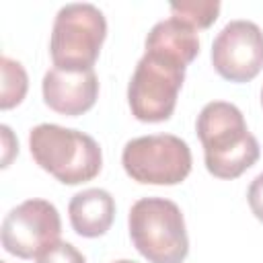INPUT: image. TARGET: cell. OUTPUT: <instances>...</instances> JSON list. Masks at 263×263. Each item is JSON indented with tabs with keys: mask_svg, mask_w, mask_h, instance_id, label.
Returning <instances> with one entry per match:
<instances>
[{
	"mask_svg": "<svg viewBox=\"0 0 263 263\" xmlns=\"http://www.w3.org/2000/svg\"><path fill=\"white\" fill-rule=\"evenodd\" d=\"M261 105H263V90H261Z\"/></svg>",
	"mask_w": 263,
	"mask_h": 263,
	"instance_id": "ac0fdd59",
	"label": "cell"
},
{
	"mask_svg": "<svg viewBox=\"0 0 263 263\" xmlns=\"http://www.w3.org/2000/svg\"><path fill=\"white\" fill-rule=\"evenodd\" d=\"M37 263H86V259L74 245L58 240L37 257Z\"/></svg>",
	"mask_w": 263,
	"mask_h": 263,
	"instance_id": "5bb4252c",
	"label": "cell"
},
{
	"mask_svg": "<svg viewBox=\"0 0 263 263\" xmlns=\"http://www.w3.org/2000/svg\"><path fill=\"white\" fill-rule=\"evenodd\" d=\"M107 37L105 14L95 4H66L58 10L49 53L53 68L68 72L92 70Z\"/></svg>",
	"mask_w": 263,
	"mask_h": 263,
	"instance_id": "5b68a950",
	"label": "cell"
},
{
	"mask_svg": "<svg viewBox=\"0 0 263 263\" xmlns=\"http://www.w3.org/2000/svg\"><path fill=\"white\" fill-rule=\"evenodd\" d=\"M121 164L136 183L179 185L191 173V150L173 134L140 136L123 146Z\"/></svg>",
	"mask_w": 263,
	"mask_h": 263,
	"instance_id": "8992f818",
	"label": "cell"
},
{
	"mask_svg": "<svg viewBox=\"0 0 263 263\" xmlns=\"http://www.w3.org/2000/svg\"><path fill=\"white\" fill-rule=\"evenodd\" d=\"M212 66L228 82H251L263 70V31L253 21H230L212 43Z\"/></svg>",
	"mask_w": 263,
	"mask_h": 263,
	"instance_id": "ba28073f",
	"label": "cell"
},
{
	"mask_svg": "<svg viewBox=\"0 0 263 263\" xmlns=\"http://www.w3.org/2000/svg\"><path fill=\"white\" fill-rule=\"evenodd\" d=\"M185 70L187 66L181 60L156 49H144L127 86L132 115L144 123L171 119L185 80Z\"/></svg>",
	"mask_w": 263,
	"mask_h": 263,
	"instance_id": "277c9868",
	"label": "cell"
},
{
	"mask_svg": "<svg viewBox=\"0 0 263 263\" xmlns=\"http://www.w3.org/2000/svg\"><path fill=\"white\" fill-rule=\"evenodd\" d=\"M68 216L78 236L84 238L103 236L115 220V199L105 189L99 187L84 189L70 199Z\"/></svg>",
	"mask_w": 263,
	"mask_h": 263,
	"instance_id": "30bf717a",
	"label": "cell"
},
{
	"mask_svg": "<svg viewBox=\"0 0 263 263\" xmlns=\"http://www.w3.org/2000/svg\"><path fill=\"white\" fill-rule=\"evenodd\" d=\"M113 263H136V261H129V259H119V261H113Z\"/></svg>",
	"mask_w": 263,
	"mask_h": 263,
	"instance_id": "e0dca14e",
	"label": "cell"
},
{
	"mask_svg": "<svg viewBox=\"0 0 263 263\" xmlns=\"http://www.w3.org/2000/svg\"><path fill=\"white\" fill-rule=\"evenodd\" d=\"M33 160L64 185L92 181L103 168V152L97 140L84 132L55 123H39L29 132Z\"/></svg>",
	"mask_w": 263,
	"mask_h": 263,
	"instance_id": "7a4b0ae2",
	"label": "cell"
},
{
	"mask_svg": "<svg viewBox=\"0 0 263 263\" xmlns=\"http://www.w3.org/2000/svg\"><path fill=\"white\" fill-rule=\"evenodd\" d=\"M41 90L43 101L51 111L66 117H78L95 107L99 97V78L95 70L68 72L51 68L43 76Z\"/></svg>",
	"mask_w": 263,
	"mask_h": 263,
	"instance_id": "9c48e42d",
	"label": "cell"
},
{
	"mask_svg": "<svg viewBox=\"0 0 263 263\" xmlns=\"http://www.w3.org/2000/svg\"><path fill=\"white\" fill-rule=\"evenodd\" d=\"M129 238L150 263H183L189 236L181 208L166 197H142L127 216Z\"/></svg>",
	"mask_w": 263,
	"mask_h": 263,
	"instance_id": "3957f363",
	"label": "cell"
},
{
	"mask_svg": "<svg viewBox=\"0 0 263 263\" xmlns=\"http://www.w3.org/2000/svg\"><path fill=\"white\" fill-rule=\"evenodd\" d=\"M144 47L173 55L181 60L185 66H189L199 53V39H197L195 29L171 16L166 21L156 23L150 29Z\"/></svg>",
	"mask_w": 263,
	"mask_h": 263,
	"instance_id": "8fae6325",
	"label": "cell"
},
{
	"mask_svg": "<svg viewBox=\"0 0 263 263\" xmlns=\"http://www.w3.org/2000/svg\"><path fill=\"white\" fill-rule=\"evenodd\" d=\"M0 132H2V168H6L12 160V156L18 154V142L12 136L8 125H0Z\"/></svg>",
	"mask_w": 263,
	"mask_h": 263,
	"instance_id": "2e32d148",
	"label": "cell"
},
{
	"mask_svg": "<svg viewBox=\"0 0 263 263\" xmlns=\"http://www.w3.org/2000/svg\"><path fill=\"white\" fill-rule=\"evenodd\" d=\"M247 201H249V208L253 212V216L263 222V173H259L251 185H249V191H247Z\"/></svg>",
	"mask_w": 263,
	"mask_h": 263,
	"instance_id": "9a60e30c",
	"label": "cell"
},
{
	"mask_svg": "<svg viewBox=\"0 0 263 263\" xmlns=\"http://www.w3.org/2000/svg\"><path fill=\"white\" fill-rule=\"evenodd\" d=\"M195 129L203 146L205 168L216 179L232 181L259 160V142L249 132L242 111L232 103H208L197 115Z\"/></svg>",
	"mask_w": 263,
	"mask_h": 263,
	"instance_id": "6da1fadb",
	"label": "cell"
},
{
	"mask_svg": "<svg viewBox=\"0 0 263 263\" xmlns=\"http://www.w3.org/2000/svg\"><path fill=\"white\" fill-rule=\"evenodd\" d=\"M173 18L189 25L191 29H208L216 23L222 4L218 0H181L171 2Z\"/></svg>",
	"mask_w": 263,
	"mask_h": 263,
	"instance_id": "4fadbf2b",
	"label": "cell"
},
{
	"mask_svg": "<svg viewBox=\"0 0 263 263\" xmlns=\"http://www.w3.org/2000/svg\"><path fill=\"white\" fill-rule=\"evenodd\" d=\"M0 70H2V84H0V109L8 111L16 105L23 103L27 88H29V78L21 62L2 55L0 58Z\"/></svg>",
	"mask_w": 263,
	"mask_h": 263,
	"instance_id": "7c38bea8",
	"label": "cell"
},
{
	"mask_svg": "<svg viewBox=\"0 0 263 263\" xmlns=\"http://www.w3.org/2000/svg\"><path fill=\"white\" fill-rule=\"evenodd\" d=\"M0 263H6V261H0Z\"/></svg>",
	"mask_w": 263,
	"mask_h": 263,
	"instance_id": "d6986e66",
	"label": "cell"
},
{
	"mask_svg": "<svg viewBox=\"0 0 263 263\" xmlns=\"http://www.w3.org/2000/svg\"><path fill=\"white\" fill-rule=\"evenodd\" d=\"M62 220L58 208L47 199H27L12 208L0 228L6 253L18 259H37L60 240Z\"/></svg>",
	"mask_w": 263,
	"mask_h": 263,
	"instance_id": "52a82bcc",
	"label": "cell"
}]
</instances>
